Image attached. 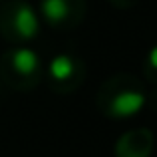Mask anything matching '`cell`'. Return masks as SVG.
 <instances>
[{
    "instance_id": "obj_6",
    "label": "cell",
    "mask_w": 157,
    "mask_h": 157,
    "mask_svg": "<svg viewBox=\"0 0 157 157\" xmlns=\"http://www.w3.org/2000/svg\"><path fill=\"white\" fill-rule=\"evenodd\" d=\"M147 62H149V66L153 70H157V44L149 50V54H147Z\"/></svg>"
},
{
    "instance_id": "obj_3",
    "label": "cell",
    "mask_w": 157,
    "mask_h": 157,
    "mask_svg": "<svg viewBox=\"0 0 157 157\" xmlns=\"http://www.w3.org/2000/svg\"><path fill=\"white\" fill-rule=\"evenodd\" d=\"M12 68L22 76H32L40 68V58L32 48H18L12 54Z\"/></svg>"
},
{
    "instance_id": "obj_1",
    "label": "cell",
    "mask_w": 157,
    "mask_h": 157,
    "mask_svg": "<svg viewBox=\"0 0 157 157\" xmlns=\"http://www.w3.org/2000/svg\"><path fill=\"white\" fill-rule=\"evenodd\" d=\"M145 96L137 90H121L109 101V115L113 117H131L145 107Z\"/></svg>"
},
{
    "instance_id": "obj_5",
    "label": "cell",
    "mask_w": 157,
    "mask_h": 157,
    "mask_svg": "<svg viewBox=\"0 0 157 157\" xmlns=\"http://www.w3.org/2000/svg\"><path fill=\"white\" fill-rule=\"evenodd\" d=\"M74 70H76V64H74L72 56H68V54H58V56H54L50 60V64H48L50 76L58 82L70 80L74 76Z\"/></svg>"
},
{
    "instance_id": "obj_2",
    "label": "cell",
    "mask_w": 157,
    "mask_h": 157,
    "mask_svg": "<svg viewBox=\"0 0 157 157\" xmlns=\"http://www.w3.org/2000/svg\"><path fill=\"white\" fill-rule=\"evenodd\" d=\"M14 30L22 40H32L40 32V20L30 4H18L14 12Z\"/></svg>"
},
{
    "instance_id": "obj_4",
    "label": "cell",
    "mask_w": 157,
    "mask_h": 157,
    "mask_svg": "<svg viewBox=\"0 0 157 157\" xmlns=\"http://www.w3.org/2000/svg\"><path fill=\"white\" fill-rule=\"evenodd\" d=\"M40 12L48 24H60L70 16V2L68 0H42Z\"/></svg>"
}]
</instances>
